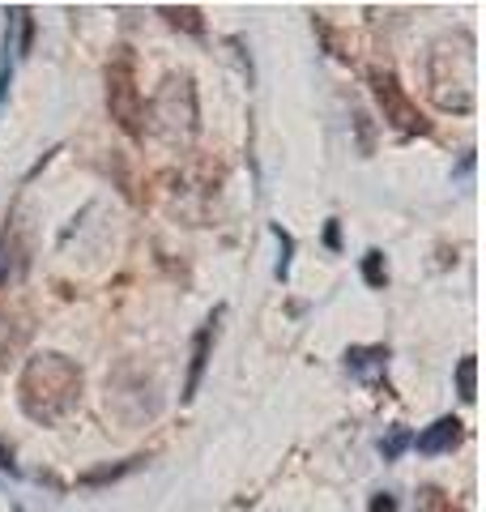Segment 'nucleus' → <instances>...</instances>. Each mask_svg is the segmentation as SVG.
<instances>
[{"label":"nucleus","instance_id":"17","mask_svg":"<svg viewBox=\"0 0 486 512\" xmlns=\"http://www.w3.org/2000/svg\"><path fill=\"white\" fill-rule=\"evenodd\" d=\"M5 252H9V239H0V286L9 282V269H5Z\"/></svg>","mask_w":486,"mask_h":512},{"label":"nucleus","instance_id":"8","mask_svg":"<svg viewBox=\"0 0 486 512\" xmlns=\"http://www.w3.org/2000/svg\"><path fill=\"white\" fill-rule=\"evenodd\" d=\"M363 282L371 286V291H384V286H388V261H384L380 248L363 252Z\"/></svg>","mask_w":486,"mask_h":512},{"label":"nucleus","instance_id":"5","mask_svg":"<svg viewBox=\"0 0 486 512\" xmlns=\"http://www.w3.org/2000/svg\"><path fill=\"white\" fill-rule=\"evenodd\" d=\"M222 308H214V316L205 320V325L197 329V338H192V359H188V380H184V402H192V397L201 393V380H205V367H209V346H214V325H218Z\"/></svg>","mask_w":486,"mask_h":512},{"label":"nucleus","instance_id":"15","mask_svg":"<svg viewBox=\"0 0 486 512\" xmlns=\"http://www.w3.org/2000/svg\"><path fill=\"white\" fill-rule=\"evenodd\" d=\"M367 512H397V500H393V495H388V491H380V495H371Z\"/></svg>","mask_w":486,"mask_h":512},{"label":"nucleus","instance_id":"3","mask_svg":"<svg viewBox=\"0 0 486 512\" xmlns=\"http://www.w3.org/2000/svg\"><path fill=\"white\" fill-rule=\"evenodd\" d=\"M367 82H371V90H376V99L384 107V120L393 128H401V133H423V137L431 133V120L418 111V103L401 90V82L388 69H371Z\"/></svg>","mask_w":486,"mask_h":512},{"label":"nucleus","instance_id":"4","mask_svg":"<svg viewBox=\"0 0 486 512\" xmlns=\"http://www.w3.org/2000/svg\"><path fill=\"white\" fill-rule=\"evenodd\" d=\"M461 440H465V423L457 419V414H444V419H435L431 427L418 431L410 444H414L423 457H444V453H452V448H457Z\"/></svg>","mask_w":486,"mask_h":512},{"label":"nucleus","instance_id":"2","mask_svg":"<svg viewBox=\"0 0 486 512\" xmlns=\"http://www.w3.org/2000/svg\"><path fill=\"white\" fill-rule=\"evenodd\" d=\"M107 111L128 137L145 133V99L137 90V64L128 56V47H120L116 60L107 64Z\"/></svg>","mask_w":486,"mask_h":512},{"label":"nucleus","instance_id":"18","mask_svg":"<svg viewBox=\"0 0 486 512\" xmlns=\"http://www.w3.org/2000/svg\"><path fill=\"white\" fill-rule=\"evenodd\" d=\"M13 512H22V508H13Z\"/></svg>","mask_w":486,"mask_h":512},{"label":"nucleus","instance_id":"9","mask_svg":"<svg viewBox=\"0 0 486 512\" xmlns=\"http://www.w3.org/2000/svg\"><path fill=\"white\" fill-rule=\"evenodd\" d=\"M269 235L278 239V248H282L278 269H273V274H278V282H286V278H290V261H295V235H290L282 222H269Z\"/></svg>","mask_w":486,"mask_h":512},{"label":"nucleus","instance_id":"10","mask_svg":"<svg viewBox=\"0 0 486 512\" xmlns=\"http://www.w3.org/2000/svg\"><path fill=\"white\" fill-rule=\"evenodd\" d=\"M162 18H167L171 26H180V30H188V35H205V18H201V9H192V5H184V9H162Z\"/></svg>","mask_w":486,"mask_h":512},{"label":"nucleus","instance_id":"12","mask_svg":"<svg viewBox=\"0 0 486 512\" xmlns=\"http://www.w3.org/2000/svg\"><path fill=\"white\" fill-rule=\"evenodd\" d=\"M418 512H461L452 504V495H444L440 487H423L418 491Z\"/></svg>","mask_w":486,"mask_h":512},{"label":"nucleus","instance_id":"13","mask_svg":"<svg viewBox=\"0 0 486 512\" xmlns=\"http://www.w3.org/2000/svg\"><path fill=\"white\" fill-rule=\"evenodd\" d=\"M410 431H405V427H393V431H388V440H380V457L384 461H397L401 453H405V448H410Z\"/></svg>","mask_w":486,"mask_h":512},{"label":"nucleus","instance_id":"6","mask_svg":"<svg viewBox=\"0 0 486 512\" xmlns=\"http://www.w3.org/2000/svg\"><path fill=\"white\" fill-rule=\"evenodd\" d=\"M388 363V346H350L346 350V372L354 380H371L376 372H384Z\"/></svg>","mask_w":486,"mask_h":512},{"label":"nucleus","instance_id":"1","mask_svg":"<svg viewBox=\"0 0 486 512\" xmlns=\"http://www.w3.org/2000/svg\"><path fill=\"white\" fill-rule=\"evenodd\" d=\"M81 397V372L73 359L56 355V350H47V355H35L26 367H22V380H18V402L26 410V419L35 423H60L64 414L77 406Z\"/></svg>","mask_w":486,"mask_h":512},{"label":"nucleus","instance_id":"16","mask_svg":"<svg viewBox=\"0 0 486 512\" xmlns=\"http://www.w3.org/2000/svg\"><path fill=\"white\" fill-rule=\"evenodd\" d=\"M0 470L18 474V466H13V453H9V444H5V440H0Z\"/></svg>","mask_w":486,"mask_h":512},{"label":"nucleus","instance_id":"11","mask_svg":"<svg viewBox=\"0 0 486 512\" xmlns=\"http://www.w3.org/2000/svg\"><path fill=\"white\" fill-rule=\"evenodd\" d=\"M457 397L461 402H474L478 397V359L474 355H465L457 363Z\"/></svg>","mask_w":486,"mask_h":512},{"label":"nucleus","instance_id":"14","mask_svg":"<svg viewBox=\"0 0 486 512\" xmlns=\"http://www.w3.org/2000/svg\"><path fill=\"white\" fill-rule=\"evenodd\" d=\"M324 248H329V252L342 248V222H337V218H329V227H324Z\"/></svg>","mask_w":486,"mask_h":512},{"label":"nucleus","instance_id":"7","mask_svg":"<svg viewBox=\"0 0 486 512\" xmlns=\"http://www.w3.org/2000/svg\"><path fill=\"white\" fill-rule=\"evenodd\" d=\"M141 466V457H128V461H120V466H99V470H86L77 478L81 487H107V483H120L124 474H133Z\"/></svg>","mask_w":486,"mask_h":512}]
</instances>
